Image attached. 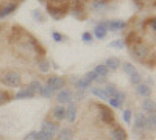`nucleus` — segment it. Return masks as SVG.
<instances>
[{
    "instance_id": "nucleus-1",
    "label": "nucleus",
    "mask_w": 156,
    "mask_h": 140,
    "mask_svg": "<svg viewBox=\"0 0 156 140\" xmlns=\"http://www.w3.org/2000/svg\"><path fill=\"white\" fill-rule=\"evenodd\" d=\"M123 44L131 56L147 67H154V14H134L123 23Z\"/></svg>"
},
{
    "instance_id": "nucleus-2",
    "label": "nucleus",
    "mask_w": 156,
    "mask_h": 140,
    "mask_svg": "<svg viewBox=\"0 0 156 140\" xmlns=\"http://www.w3.org/2000/svg\"><path fill=\"white\" fill-rule=\"evenodd\" d=\"M47 9V12L56 20H61L72 14L73 0H39Z\"/></svg>"
},
{
    "instance_id": "nucleus-3",
    "label": "nucleus",
    "mask_w": 156,
    "mask_h": 140,
    "mask_svg": "<svg viewBox=\"0 0 156 140\" xmlns=\"http://www.w3.org/2000/svg\"><path fill=\"white\" fill-rule=\"evenodd\" d=\"M25 0H0V19L12 14Z\"/></svg>"
},
{
    "instance_id": "nucleus-4",
    "label": "nucleus",
    "mask_w": 156,
    "mask_h": 140,
    "mask_svg": "<svg viewBox=\"0 0 156 140\" xmlns=\"http://www.w3.org/2000/svg\"><path fill=\"white\" fill-rule=\"evenodd\" d=\"M134 5L144 12H153L154 5H156V0H133Z\"/></svg>"
},
{
    "instance_id": "nucleus-5",
    "label": "nucleus",
    "mask_w": 156,
    "mask_h": 140,
    "mask_svg": "<svg viewBox=\"0 0 156 140\" xmlns=\"http://www.w3.org/2000/svg\"><path fill=\"white\" fill-rule=\"evenodd\" d=\"M47 86H50L53 90H61L64 87V80L59 78V76H50L47 80Z\"/></svg>"
},
{
    "instance_id": "nucleus-6",
    "label": "nucleus",
    "mask_w": 156,
    "mask_h": 140,
    "mask_svg": "<svg viewBox=\"0 0 156 140\" xmlns=\"http://www.w3.org/2000/svg\"><path fill=\"white\" fill-rule=\"evenodd\" d=\"M76 2L83 3V5L89 9L90 5H109V3H112V2H119V0H76Z\"/></svg>"
},
{
    "instance_id": "nucleus-7",
    "label": "nucleus",
    "mask_w": 156,
    "mask_h": 140,
    "mask_svg": "<svg viewBox=\"0 0 156 140\" xmlns=\"http://www.w3.org/2000/svg\"><path fill=\"white\" fill-rule=\"evenodd\" d=\"M51 115H53V118H55V120H58V121L66 120V117H67V114H66V108H64V106H56V108L53 109V112H51Z\"/></svg>"
},
{
    "instance_id": "nucleus-8",
    "label": "nucleus",
    "mask_w": 156,
    "mask_h": 140,
    "mask_svg": "<svg viewBox=\"0 0 156 140\" xmlns=\"http://www.w3.org/2000/svg\"><path fill=\"white\" fill-rule=\"evenodd\" d=\"M70 100H72L70 90H67V89H61L59 94H58V101L59 103H69Z\"/></svg>"
},
{
    "instance_id": "nucleus-9",
    "label": "nucleus",
    "mask_w": 156,
    "mask_h": 140,
    "mask_svg": "<svg viewBox=\"0 0 156 140\" xmlns=\"http://www.w3.org/2000/svg\"><path fill=\"white\" fill-rule=\"evenodd\" d=\"M42 131H47V132H50L51 135H53V134L58 131V125L53 123V121H44V125H42Z\"/></svg>"
},
{
    "instance_id": "nucleus-10",
    "label": "nucleus",
    "mask_w": 156,
    "mask_h": 140,
    "mask_svg": "<svg viewBox=\"0 0 156 140\" xmlns=\"http://www.w3.org/2000/svg\"><path fill=\"white\" fill-rule=\"evenodd\" d=\"M66 114H67L66 118H69V121L73 123V121L76 120V117H78V114H76V106H75V104H70L69 109H66Z\"/></svg>"
},
{
    "instance_id": "nucleus-11",
    "label": "nucleus",
    "mask_w": 156,
    "mask_h": 140,
    "mask_svg": "<svg viewBox=\"0 0 156 140\" xmlns=\"http://www.w3.org/2000/svg\"><path fill=\"white\" fill-rule=\"evenodd\" d=\"M145 128V118H144V115L142 114H139V115L136 117V125H134V129L136 131H142Z\"/></svg>"
},
{
    "instance_id": "nucleus-12",
    "label": "nucleus",
    "mask_w": 156,
    "mask_h": 140,
    "mask_svg": "<svg viewBox=\"0 0 156 140\" xmlns=\"http://www.w3.org/2000/svg\"><path fill=\"white\" fill-rule=\"evenodd\" d=\"M39 92H41V95H42V97H45V98H50L51 95H53V92H55V90H53V89H51L50 86H42V87H41V90H39Z\"/></svg>"
},
{
    "instance_id": "nucleus-13",
    "label": "nucleus",
    "mask_w": 156,
    "mask_h": 140,
    "mask_svg": "<svg viewBox=\"0 0 156 140\" xmlns=\"http://www.w3.org/2000/svg\"><path fill=\"white\" fill-rule=\"evenodd\" d=\"M137 94L144 95V97H148L150 95V87L147 84H139L137 86Z\"/></svg>"
},
{
    "instance_id": "nucleus-14",
    "label": "nucleus",
    "mask_w": 156,
    "mask_h": 140,
    "mask_svg": "<svg viewBox=\"0 0 156 140\" xmlns=\"http://www.w3.org/2000/svg\"><path fill=\"white\" fill-rule=\"evenodd\" d=\"M92 92H94V95L95 97H98L100 100H106L108 98V95H106V92H105V89H92Z\"/></svg>"
},
{
    "instance_id": "nucleus-15",
    "label": "nucleus",
    "mask_w": 156,
    "mask_h": 140,
    "mask_svg": "<svg viewBox=\"0 0 156 140\" xmlns=\"http://www.w3.org/2000/svg\"><path fill=\"white\" fill-rule=\"evenodd\" d=\"M123 70H125V73H126V75H129V76H133V75H136V73H137V70L134 69V66L128 64V62L123 66Z\"/></svg>"
},
{
    "instance_id": "nucleus-16",
    "label": "nucleus",
    "mask_w": 156,
    "mask_h": 140,
    "mask_svg": "<svg viewBox=\"0 0 156 140\" xmlns=\"http://www.w3.org/2000/svg\"><path fill=\"white\" fill-rule=\"evenodd\" d=\"M94 73H95V75L105 76V75H108V67H106V66H97L95 70H94Z\"/></svg>"
},
{
    "instance_id": "nucleus-17",
    "label": "nucleus",
    "mask_w": 156,
    "mask_h": 140,
    "mask_svg": "<svg viewBox=\"0 0 156 140\" xmlns=\"http://www.w3.org/2000/svg\"><path fill=\"white\" fill-rule=\"evenodd\" d=\"M95 36L98 37V39L105 37V36H106V28H105V27H97V28H95Z\"/></svg>"
},
{
    "instance_id": "nucleus-18",
    "label": "nucleus",
    "mask_w": 156,
    "mask_h": 140,
    "mask_svg": "<svg viewBox=\"0 0 156 140\" xmlns=\"http://www.w3.org/2000/svg\"><path fill=\"white\" fill-rule=\"evenodd\" d=\"M106 67L108 69H117V67H119V61H117L115 58L114 59H108L106 61Z\"/></svg>"
},
{
    "instance_id": "nucleus-19",
    "label": "nucleus",
    "mask_w": 156,
    "mask_h": 140,
    "mask_svg": "<svg viewBox=\"0 0 156 140\" xmlns=\"http://www.w3.org/2000/svg\"><path fill=\"white\" fill-rule=\"evenodd\" d=\"M76 87H78V89H81V90H83V89L89 87V81H86V80H81V81H78V83H76Z\"/></svg>"
},
{
    "instance_id": "nucleus-20",
    "label": "nucleus",
    "mask_w": 156,
    "mask_h": 140,
    "mask_svg": "<svg viewBox=\"0 0 156 140\" xmlns=\"http://www.w3.org/2000/svg\"><path fill=\"white\" fill-rule=\"evenodd\" d=\"M123 118H125L126 123H129V121H131V112H129V111H125V112H123Z\"/></svg>"
},
{
    "instance_id": "nucleus-21",
    "label": "nucleus",
    "mask_w": 156,
    "mask_h": 140,
    "mask_svg": "<svg viewBox=\"0 0 156 140\" xmlns=\"http://www.w3.org/2000/svg\"><path fill=\"white\" fill-rule=\"evenodd\" d=\"M83 39H84V41H90V34H89V33H84V34H83Z\"/></svg>"
}]
</instances>
